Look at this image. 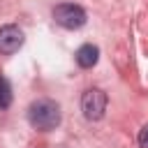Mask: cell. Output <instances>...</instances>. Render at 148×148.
Masks as SVG:
<instances>
[{
  "instance_id": "cell-3",
  "label": "cell",
  "mask_w": 148,
  "mask_h": 148,
  "mask_svg": "<svg viewBox=\"0 0 148 148\" xmlns=\"http://www.w3.org/2000/svg\"><path fill=\"white\" fill-rule=\"evenodd\" d=\"M81 111L88 120H99L106 111V92L99 88H90L81 97Z\"/></svg>"
},
{
  "instance_id": "cell-5",
  "label": "cell",
  "mask_w": 148,
  "mask_h": 148,
  "mask_svg": "<svg viewBox=\"0 0 148 148\" xmlns=\"http://www.w3.org/2000/svg\"><path fill=\"white\" fill-rule=\"evenodd\" d=\"M97 60H99V49H97V46H92V44L79 46V51H76V62H79V67L90 69L92 65H97Z\"/></svg>"
},
{
  "instance_id": "cell-4",
  "label": "cell",
  "mask_w": 148,
  "mask_h": 148,
  "mask_svg": "<svg viewBox=\"0 0 148 148\" xmlns=\"http://www.w3.org/2000/svg\"><path fill=\"white\" fill-rule=\"evenodd\" d=\"M21 46H23V32H21V28H16L12 23L2 25L0 28V53L2 56H12Z\"/></svg>"
},
{
  "instance_id": "cell-7",
  "label": "cell",
  "mask_w": 148,
  "mask_h": 148,
  "mask_svg": "<svg viewBox=\"0 0 148 148\" xmlns=\"http://www.w3.org/2000/svg\"><path fill=\"white\" fill-rule=\"evenodd\" d=\"M139 146L141 148H148V125H143L141 132H139Z\"/></svg>"
},
{
  "instance_id": "cell-6",
  "label": "cell",
  "mask_w": 148,
  "mask_h": 148,
  "mask_svg": "<svg viewBox=\"0 0 148 148\" xmlns=\"http://www.w3.org/2000/svg\"><path fill=\"white\" fill-rule=\"evenodd\" d=\"M12 104V86L5 76H0V109H7Z\"/></svg>"
},
{
  "instance_id": "cell-1",
  "label": "cell",
  "mask_w": 148,
  "mask_h": 148,
  "mask_svg": "<svg viewBox=\"0 0 148 148\" xmlns=\"http://www.w3.org/2000/svg\"><path fill=\"white\" fill-rule=\"evenodd\" d=\"M28 120L35 130L49 132L60 125V106L53 99H37L28 109Z\"/></svg>"
},
{
  "instance_id": "cell-2",
  "label": "cell",
  "mask_w": 148,
  "mask_h": 148,
  "mask_svg": "<svg viewBox=\"0 0 148 148\" xmlns=\"http://www.w3.org/2000/svg\"><path fill=\"white\" fill-rule=\"evenodd\" d=\"M53 18H56L58 25H62L67 30H79L81 25H86V12H83V7L72 5V2L58 5L53 9Z\"/></svg>"
}]
</instances>
